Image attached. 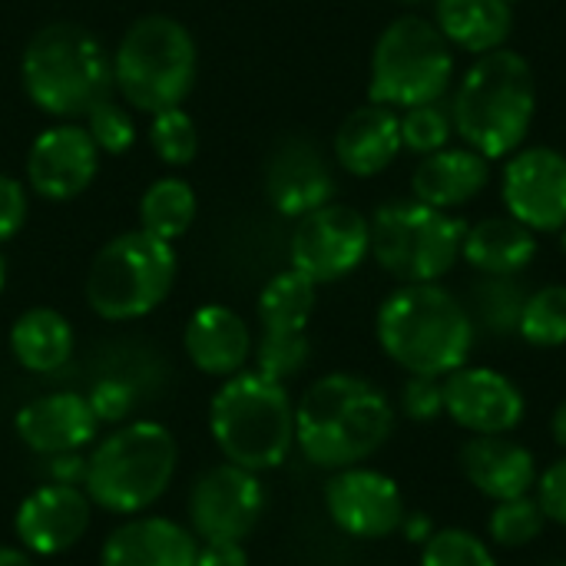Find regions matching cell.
Here are the masks:
<instances>
[{
	"label": "cell",
	"instance_id": "6da1fadb",
	"mask_svg": "<svg viewBox=\"0 0 566 566\" xmlns=\"http://www.w3.org/2000/svg\"><path fill=\"white\" fill-rule=\"evenodd\" d=\"M391 398L368 378L332 371L295 401V448L312 468L342 471L375 458L395 431Z\"/></svg>",
	"mask_w": 566,
	"mask_h": 566
},
{
	"label": "cell",
	"instance_id": "7a4b0ae2",
	"mask_svg": "<svg viewBox=\"0 0 566 566\" xmlns=\"http://www.w3.org/2000/svg\"><path fill=\"white\" fill-rule=\"evenodd\" d=\"M375 338L381 352L408 375L448 378L468 365L478 328L464 298L438 282H421L398 285L378 305Z\"/></svg>",
	"mask_w": 566,
	"mask_h": 566
},
{
	"label": "cell",
	"instance_id": "3957f363",
	"mask_svg": "<svg viewBox=\"0 0 566 566\" xmlns=\"http://www.w3.org/2000/svg\"><path fill=\"white\" fill-rule=\"evenodd\" d=\"M454 133L484 159L517 153L537 116V76L524 53L501 46L474 63L458 80L451 99Z\"/></svg>",
	"mask_w": 566,
	"mask_h": 566
},
{
	"label": "cell",
	"instance_id": "277c9868",
	"mask_svg": "<svg viewBox=\"0 0 566 566\" xmlns=\"http://www.w3.org/2000/svg\"><path fill=\"white\" fill-rule=\"evenodd\" d=\"M20 83L43 116L76 123L113 96V56L93 30L73 20H53L36 27L27 40Z\"/></svg>",
	"mask_w": 566,
	"mask_h": 566
},
{
	"label": "cell",
	"instance_id": "5b68a950",
	"mask_svg": "<svg viewBox=\"0 0 566 566\" xmlns=\"http://www.w3.org/2000/svg\"><path fill=\"white\" fill-rule=\"evenodd\" d=\"M179 468L176 434L159 421H126L93 444L83 491L93 507L136 517L146 514L172 484Z\"/></svg>",
	"mask_w": 566,
	"mask_h": 566
},
{
	"label": "cell",
	"instance_id": "8992f818",
	"mask_svg": "<svg viewBox=\"0 0 566 566\" xmlns=\"http://www.w3.org/2000/svg\"><path fill=\"white\" fill-rule=\"evenodd\" d=\"M209 431L229 464L275 471L295 448V405L282 381L262 371L226 378L209 401Z\"/></svg>",
	"mask_w": 566,
	"mask_h": 566
},
{
	"label": "cell",
	"instance_id": "52a82bcc",
	"mask_svg": "<svg viewBox=\"0 0 566 566\" xmlns=\"http://www.w3.org/2000/svg\"><path fill=\"white\" fill-rule=\"evenodd\" d=\"M113 56V90L143 116L182 106L199 76V46L189 27L169 13L136 17Z\"/></svg>",
	"mask_w": 566,
	"mask_h": 566
},
{
	"label": "cell",
	"instance_id": "ba28073f",
	"mask_svg": "<svg viewBox=\"0 0 566 566\" xmlns=\"http://www.w3.org/2000/svg\"><path fill=\"white\" fill-rule=\"evenodd\" d=\"M179 275L176 245L143 229L113 235L93 255L83 282L86 305L103 322H136L156 312Z\"/></svg>",
	"mask_w": 566,
	"mask_h": 566
},
{
	"label": "cell",
	"instance_id": "9c48e42d",
	"mask_svg": "<svg viewBox=\"0 0 566 566\" xmlns=\"http://www.w3.org/2000/svg\"><path fill=\"white\" fill-rule=\"evenodd\" d=\"M454 73V46L434 27V20L405 13L391 20L375 40L368 63V99L398 113L424 106L444 99Z\"/></svg>",
	"mask_w": 566,
	"mask_h": 566
},
{
	"label": "cell",
	"instance_id": "30bf717a",
	"mask_svg": "<svg viewBox=\"0 0 566 566\" xmlns=\"http://www.w3.org/2000/svg\"><path fill=\"white\" fill-rule=\"evenodd\" d=\"M371 259L401 285L444 279L461 262L468 222L454 212L411 199H391L375 209Z\"/></svg>",
	"mask_w": 566,
	"mask_h": 566
},
{
	"label": "cell",
	"instance_id": "8fae6325",
	"mask_svg": "<svg viewBox=\"0 0 566 566\" xmlns=\"http://www.w3.org/2000/svg\"><path fill=\"white\" fill-rule=\"evenodd\" d=\"M371 255V222L345 202H325L295 219L289 239V269L315 285H332L361 269Z\"/></svg>",
	"mask_w": 566,
	"mask_h": 566
},
{
	"label": "cell",
	"instance_id": "7c38bea8",
	"mask_svg": "<svg viewBox=\"0 0 566 566\" xmlns=\"http://www.w3.org/2000/svg\"><path fill=\"white\" fill-rule=\"evenodd\" d=\"M265 514V488L255 471L239 464H212L202 471L186 501L189 531L199 541H245Z\"/></svg>",
	"mask_w": 566,
	"mask_h": 566
},
{
	"label": "cell",
	"instance_id": "4fadbf2b",
	"mask_svg": "<svg viewBox=\"0 0 566 566\" xmlns=\"http://www.w3.org/2000/svg\"><path fill=\"white\" fill-rule=\"evenodd\" d=\"M322 497L332 524L352 541H385L408 514L398 481L361 464L332 471Z\"/></svg>",
	"mask_w": 566,
	"mask_h": 566
},
{
	"label": "cell",
	"instance_id": "5bb4252c",
	"mask_svg": "<svg viewBox=\"0 0 566 566\" xmlns=\"http://www.w3.org/2000/svg\"><path fill=\"white\" fill-rule=\"evenodd\" d=\"M99 149L83 123H53L40 129L23 159V182L46 202L83 196L99 172Z\"/></svg>",
	"mask_w": 566,
	"mask_h": 566
},
{
	"label": "cell",
	"instance_id": "9a60e30c",
	"mask_svg": "<svg viewBox=\"0 0 566 566\" xmlns=\"http://www.w3.org/2000/svg\"><path fill=\"white\" fill-rule=\"evenodd\" d=\"M501 199L511 219L531 232H560L566 226V156L554 146H531L507 156Z\"/></svg>",
	"mask_w": 566,
	"mask_h": 566
},
{
	"label": "cell",
	"instance_id": "2e32d148",
	"mask_svg": "<svg viewBox=\"0 0 566 566\" xmlns=\"http://www.w3.org/2000/svg\"><path fill=\"white\" fill-rule=\"evenodd\" d=\"M444 415L468 434H511L521 428L527 401L504 371L464 365L444 378Z\"/></svg>",
	"mask_w": 566,
	"mask_h": 566
},
{
	"label": "cell",
	"instance_id": "e0dca14e",
	"mask_svg": "<svg viewBox=\"0 0 566 566\" xmlns=\"http://www.w3.org/2000/svg\"><path fill=\"white\" fill-rule=\"evenodd\" d=\"M90 521H93V501L86 497L83 488L46 481L20 501L13 514V534L27 554L60 557L83 541Z\"/></svg>",
	"mask_w": 566,
	"mask_h": 566
},
{
	"label": "cell",
	"instance_id": "ac0fdd59",
	"mask_svg": "<svg viewBox=\"0 0 566 566\" xmlns=\"http://www.w3.org/2000/svg\"><path fill=\"white\" fill-rule=\"evenodd\" d=\"M265 199L285 219L335 199V172L322 146L308 136H285L265 163Z\"/></svg>",
	"mask_w": 566,
	"mask_h": 566
},
{
	"label": "cell",
	"instance_id": "d6986e66",
	"mask_svg": "<svg viewBox=\"0 0 566 566\" xmlns=\"http://www.w3.org/2000/svg\"><path fill=\"white\" fill-rule=\"evenodd\" d=\"M99 428L103 424L96 421L86 395H80V391L40 395V398L27 401L13 418L17 438L23 441L27 451L40 454V458L83 451L96 441Z\"/></svg>",
	"mask_w": 566,
	"mask_h": 566
},
{
	"label": "cell",
	"instance_id": "ffe728a7",
	"mask_svg": "<svg viewBox=\"0 0 566 566\" xmlns=\"http://www.w3.org/2000/svg\"><path fill=\"white\" fill-rule=\"evenodd\" d=\"M458 464L464 481L494 504L531 494L541 478L534 451L511 434H471L458 451Z\"/></svg>",
	"mask_w": 566,
	"mask_h": 566
},
{
	"label": "cell",
	"instance_id": "44dd1931",
	"mask_svg": "<svg viewBox=\"0 0 566 566\" xmlns=\"http://www.w3.org/2000/svg\"><path fill=\"white\" fill-rule=\"evenodd\" d=\"M199 537L156 514H136L113 527L99 547V566H196Z\"/></svg>",
	"mask_w": 566,
	"mask_h": 566
},
{
	"label": "cell",
	"instance_id": "7402d4cb",
	"mask_svg": "<svg viewBox=\"0 0 566 566\" xmlns=\"http://www.w3.org/2000/svg\"><path fill=\"white\" fill-rule=\"evenodd\" d=\"M182 348L196 371L226 381V378L245 371L255 338H252L249 322L235 308L209 302L189 315V322L182 328Z\"/></svg>",
	"mask_w": 566,
	"mask_h": 566
},
{
	"label": "cell",
	"instance_id": "603a6c76",
	"mask_svg": "<svg viewBox=\"0 0 566 566\" xmlns=\"http://www.w3.org/2000/svg\"><path fill=\"white\" fill-rule=\"evenodd\" d=\"M401 113L371 99L352 109L332 139L335 163L355 179L381 176L401 156Z\"/></svg>",
	"mask_w": 566,
	"mask_h": 566
},
{
	"label": "cell",
	"instance_id": "cb8c5ba5",
	"mask_svg": "<svg viewBox=\"0 0 566 566\" xmlns=\"http://www.w3.org/2000/svg\"><path fill=\"white\" fill-rule=\"evenodd\" d=\"M491 182V159L474 153L471 146H444L431 156H421V163L411 172V196L424 206L454 212L468 202H474Z\"/></svg>",
	"mask_w": 566,
	"mask_h": 566
},
{
	"label": "cell",
	"instance_id": "d4e9b609",
	"mask_svg": "<svg viewBox=\"0 0 566 566\" xmlns=\"http://www.w3.org/2000/svg\"><path fill=\"white\" fill-rule=\"evenodd\" d=\"M537 232L511 216H488L464 232L461 259L478 275H524L537 259Z\"/></svg>",
	"mask_w": 566,
	"mask_h": 566
},
{
	"label": "cell",
	"instance_id": "484cf974",
	"mask_svg": "<svg viewBox=\"0 0 566 566\" xmlns=\"http://www.w3.org/2000/svg\"><path fill=\"white\" fill-rule=\"evenodd\" d=\"M434 27L454 50L484 56L507 46L514 7L507 0H434Z\"/></svg>",
	"mask_w": 566,
	"mask_h": 566
},
{
	"label": "cell",
	"instance_id": "4316f807",
	"mask_svg": "<svg viewBox=\"0 0 566 566\" xmlns=\"http://www.w3.org/2000/svg\"><path fill=\"white\" fill-rule=\"evenodd\" d=\"M76 348L73 325L63 312L33 305L17 315L10 325V355L30 375H53L60 371Z\"/></svg>",
	"mask_w": 566,
	"mask_h": 566
},
{
	"label": "cell",
	"instance_id": "83f0119b",
	"mask_svg": "<svg viewBox=\"0 0 566 566\" xmlns=\"http://www.w3.org/2000/svg\"><path fill=\"white\" fill-rule=\"evenodd\" d=\"M318 305V285L308 282L302 272L285 269L279 275H272L255 302V315H259V338L269 342H289V338H305L308 322L315 315Z\"/></svg>",
	"mask_w": 566,
	"mask_h": 566
},
{
	"label": "cell",
	"instance_id": "f1b7e54d",
	"mask_svg": "<svg viewBox=\"0 0 566 566\" xmlns=\"http://www.w3.org/2000/svg\"><path fill=\"white\" fill-rule=\"evenodd\" d=\"M196 212H199L196 189L179 176H163V179L149 182L146 192L139 196V226L136 229L176 245V239H182L192 229Z\"/></svg>",
	"mask_w": 566,
	"mask_h": 566
},
{
	"label": "cell",
	"instance_id": "f546056e",
	"mask_svg": "<svg viewBox=\"0 0 566 566\" xmlns=\"http://www.w3.org/2000/svg\"><path fill=\"white\" fill-rule=\"evenodd\" d=\"M524 302H527V289L521 275H481L471 285V302L464 305L478 332L491 338H511L517 335Z\"/></svg>",
	"mask_w": 566,
	"mask_h": 566
},
{
	"label": "cell",
	"instance_id": "4dcf8cb0",
	"mask_svg": "<svg viewBox=\"0 0 566 566\" xmlns=\"http://www.w3.org/2000/svg\"><path fill=\"white\" fill-rule=\"evenodd\" d=\"M517 335L531 348H564L566 345V285H541L527 292Z\"/></svg>",
	"mask_w": 566,
	"mask_h": 566
},
{
	"label": "cell",
	"instance_id": "1f68e13d",
	"mask_svg": "<svg viewBox=\"0 0 566 566\" xmlns=\"http://www.w3.org/2000/svg\"><path fill=\"white\" fill-rule=\"evenodd\" d=\"M547 527V517L537 504V497L524 494L514 501H497L488 517V541L501 551H521L534 544Z\"/></svg>",
	"mask_w": 566,
	"mask_h": 566
},
{
	"label": "cell",
	"instance_id": "d6a6232c",
	"mask_svg": "<svg viewBox=\"0 0 566 566\" xmlns=\"http://www.w3.org/2000/svg\"><path fill=\"white\" fill-rule=\"evenodd\" d=\"M149 146L159 156V163H166L169 169H186L199 156L196 119L182 106L149 116Z\"/></svg>",
	"mask_w": 566,
	"mask_h": 566
},
{
	"label": "cell",
	"instance_id": "836d02e7",
	"mask_svg": "<svg viewBox=\"0 0 566 566\" xmlns=\"http://www.w3.org/2000/svg\"><path fill=\"white\" fill-rule=\"evenodd\" d=\"M454 136V116L451 103L434 99L424 106L401 109V146L415 156H431L444 149Z\"/></svg>",
	"mask_w": 566,
	"mask_h": 566
},
{
	"label": "cell",
	"instance_id": "e575fe53",
	"mask_svg": "<svg viewBox=\"0 0 566 566\" xmlns=\"http://www.w3.org/2000/svg\"><path fill=\"white\" fill-rule=\"evenodd\" d=\"M421 566H497V557L478 534L441 527L421 544Z\"/></svg>",
	"mask_w": 566,
	"mask_h": 566
},
{
	"label": "cell",
	"instance_id": "d590c367",
	"mask_svg": "<svg viewBox=\"0 0 566 566\" xmlns=\"http://www.w3.org/2000/svg\"><path fill=\"white\" fill-rule=\"evenodd\" d=\"M83 126L103 156H123L136 146V119L123 99L106 96L83 116Z\"/></svg>",
	"mask_w": 566,
	"mask_h": 566
},
{
	"label": "cell",
	"instance_id": "8d00e7d4",
	"mask_svg": "<svg viewBox=\"0 0 566 566\" xmlns=\"http://www.w3.org/2000/svg\"><path fill=\"white\" fill-rule=\"evenodd\" d=\"M401 415L418 424L438 421L444 415V378L408 375L401 385Z\"/></svg>",
	"mask_w": 566,
	"mask_h": 566
},
{
	"label": "cell",
	"instance_id": "74e56055",
	"mask_svg": "<svg viewBox=\"0 0 566 566\" xmlns=\"http://www.w3.org/2000/svg\"><path fill=\"white\" fill-rule=\"evenodd\" d=\"M93 415L99 424H109V428H119L126 424V418L133 415V405H136V391L129 381L123 378H103L93 385V391L86 395Z\"/></svg>",
	"mask_w": 566,
	"mask_h": 566
},
{
	"label": "cell",
	"instance_id": "f35d334b",
	"mask_svg": "<svg viewBox=\"0 0 566 566\" xmlns=\"http://www.w3.org/2000/svg\"><path fill=\"white\" fill-rule=\"evenodd\" d=\"M30 216V189L23 179L0 172V245L20 235Z\"/></svg>",
	"mask_w": 566,
	"mask_h": 566
},
{
	"label": "cell",
	"instance_id": "ab89813d",
	"mask_svg": "<svg viewBox=\"0 0 566 566\" xmlns=\"http://www.w3.org/2000/svg\"><path fill=\"white\" fill-rule=\"evenodd\" d=\"M534 491H537L534 497H537V504H541L547 524H557V527H564L566 531V458L554 461L551 468L541 471Z\"/></svg>",
	"mask_w": 566,
	"mask_h": 566
},
{
	"label": "cell",
	"instance_id": "60d3db41",
	"mask_svg": "<svg viewBox=\"0 0 566 566\" xmlns=\"http://www.w3.org/2000/svg\"><path fill=\"white\" fill-rule=\"evenodd\" d=\"M196 566H249V554L239 541H199Z\"/></svg>",
	"mask_w": 566,
	"mask_h": 566
},
{
	"label": "cell",
	"instance_id": "b9f144b4",
	"mask_svg": "<svg viewBox=\"0 0 566 566\" xmlns=\"http://www.w3.org/2000/svg\"><path fill=\"white\" fill-rule=\"evenodd\" d=\"M46 478H50V484L83 488V478H86V458H83V451H70V454L46 458Z\"/></svg>",
	"mask_w": 566,
	"mask_h": 566
},
{
	"label": "cell",
	"instance_id": "7bdbcfd3",
	"mask_svg": "<svg viewBox=\"0 0 566 566\" xmlns=\"http://www.w3.org/2000/svg\"><path fill=\"white\" fill-rule=\"evenodd\" d=\"M434 531H438V527H434V521H431L428 514H421V511L405 514V521H401V534H405V537H408V544H415V547H421Z\"/></svg>",
	"mask_w": 566,
	"mask_h": 566
},
{
	"label": "cell",
	"instance_id": "ee69618b",
	"mask_svg": "<svg viewBox=\"0 0 566 566\" xmlns=\"http://www.w3.org/2000/svg\"><path fill=\"white\" fill-rule=\"evenodd\" d=\"M0 566H36L33 554H27L23 547H0Z\"/></svg>",
	"mask_w": 566,
	"mask_h": 566
},
{
	"label": "cell",
	"instance_id": "f6af8a7d",
	"mask_svg": "<svg viewBox=\"0 0 566 566\" xmlns=\"http://www.w3.org/2000/svg\"><path fill=\"white\" fill-rule=\"evenodd\" d=\"M551 434H554V441L566 451V398L557 405V411L551 418Z\"/></svg>",
	"mask_w": 566,
	"mask_h": 566
},
{
	"label": "cell",
	"instance_id": "bcb514c9",
	"mask_svg": "<svg viewBox=\"0 0 566 566\" xmlns=\"http://www.w3.org/2000/svg\"><path fill=\"white\" fill-rule=\"evenodd\" d=\"M3 285H7V259L0 252V295H3Z\"/></svg>",
	"mask_w": 566,
	"mask_h": 566
},
{
	"label": "cell",
	"instance_id": "7dc6e473",
	"mask_svg": "<svg viewBox=\"0 0 566 566\" xmlns=\"http://www.w3.org/2000/svg\"><path fill=\"white\" fill-rule=\"evenodd\" d=\"M560 249H564V255H566V226L560 229Z\"/></svg>",
	"mask_w": 566,
	"mask_h": 566
},
{
	"label": "cell",
	"instance_id": "c3c4849f",
	"mask_svg": "<svg viewBox=\"0 0 566 566\" xmlns=\"http://www.w3.org/2000/svg\"><path fill=\"white\" fill-rule=\"evenodd\" d=\"M398 3H421V0H398Z\"/></svg>",
	"mask_w": 566,
	"mask_h": 566
},
{
	"label": "cell",
	"instance_id": "681fc988",
	"mask_svg": "<svg viewBox=\"0 0 566 566\" xmlns=\"http://www.w3.org/2000/svg\"><path fill=\"white\" fill-rule=\"evenodd\" d=\"M507 3H511V7H514V3H521V0H507Z\"/></svg>",
	"mask_w": 566,
	"mask_h": 566
}]
</instances>
